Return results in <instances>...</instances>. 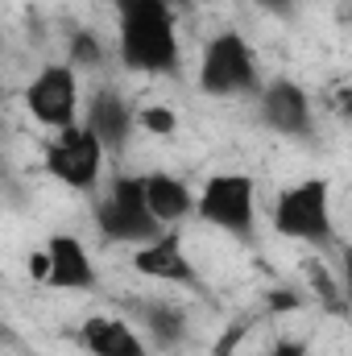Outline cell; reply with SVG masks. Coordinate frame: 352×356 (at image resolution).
Segmentation results:
<instances>
[{"mask_svg": "<svg viewBox=\"0 0 352 356\" xmlns=\"http://www.w3.org/2000/svg\"><path fill=\"white\" fill-rule=\"evenodd\" d=\"M133 124H137L133 108H129V104H125L112 88H104V91H95V95H91L88 129L104 141V149H125V141H129Z\"/></svg>", "mask_w": 352, "mask_h": 356, "instance_id": "obj_12", "label": "cell"}, {"mask_svg": "<svg viewBox=\"0 0 352 356\" xmlns=\"http://www.w3.org/2000/svg\"><path fill=\"white\" fill-rule=\"evenodd\" d=\"M262 120L290 141H315V112L307 91L294 79H273L269 88H262Z\"/></svg>", "mask_w": 352, "mask_h": 356, "instance_id": "obj_8", "label": "cell"}, {"mask_svg": "<svg viewBox=\"0 0 352 356\" xmlns=\"http://www.w3.org/2000/svg\"><path fill=\"white\" fill-rule=\"evenodd\" d=\"M145 199H150V211L158 216V224H162V228L182 224V220L191 216V207H195V199H191L186 182L175 178V175H166V170L145 175Z\"/></svg>", "mask_w": 352, "mask_h": 356, "instance_id": "obj_13", "label": "cell"}, {"mask_svg": "<svg viewBox=\"0 0 352 356\" xmlns=\"http://www.w3.org/2000/svg\"><path fill=\"white\" fill-rule=\"evenodd\" d=\"M79 344L91 356H150L141 336L125 319H112V315H88L79 327Z\"/></svg>", "mask_w": 352, "mask_h": 356, "instance_id": "obj_11", "label": "cell"}, {"mask_svg": "<svg viewBox=\"0 0 352 356\" xmlns=\"http://www.w3.org/2000/svg\"><path fill=\"white\" fill-rule=\"evenodd\" d=\"M170 4H191V0H170Z\"/></svg>", "mask_w": 352, "mask_h": 356, "instance_id": "obj_24", "label": "cell"}, {"mask_svg": "<svg viewBox=\"0 0 352 356\" xmlns=\"http://www.w3.org/2000/svg\"><path fill=\"white\" fill-rule=\"evenodd\" d=\"M137 124L150 137H175L178 133V116H175V108H166V104H145L137 112Z\"/></svg>", "mask_w": 352, "mask_h": 356, "instance_id": "obj_17", "label": "cell"}, {"mask_svg": "<svg viewBox=\"0 0 352 356\" xmlns=\"http://www.w3.org/2000/svg\"><path fill=\"white\" fill-rule=\"evenodd\" d=\"M340 286L352 302V245H340Z\"/></svg>", "mask_w": 352, "mask_h": 356, "instance_id": "obj_20", "label": "cell"}, {"mask_svg": "<svg viewBox=\"0 0 352 356\" xmlns=\"http://www.w3.org/2000/svg\"><path fill=\"white\" fill-rule=\"evenodd\" d=\"M332 108H336L340 120H349L352 124V88H336L332 91Z\"/></svg>", "mask_w": 352, "mask_h": 356, "instance_id": "obj_19", "label": "cell"}, {"mask_svg": "<svg viewBox=\"0 0 352 356\" xmlns=\"http://www.w3.org/2000/svg\"><path fill=\"white\" fill-rule=\"evenodd\" d=\"M25 108L38 124L46 129H71L75 112H79V79L71 63H50L33 75V83L25 88Z\"/></svg>", "mask_w": 352, "mask_h": 356, "instance_id": "obj_7", "label": "cell"}, {"mask_svg": "<svg viewBox=\"0 0 352 356\" xmlns=\"http://www.w3.org/2000/svg\"><path fill=\"white\" fill-rule=\"evenodd\" d=\"M273 232L286 241L315 245V249H336L328 178H303V182L286 186L273 203Z\"/></svg>", "mask_w": 352, "mask_h": 356, "instance_id": "obj_2", "label": "cell"}, {"mask_svg": "<svg viewBox=\"0 0 352 356\" xmlns=\"http://www.w3.org/2000/svg\"><path fill=\"white\" fill-rule=\"evenodd\" d=\"M257 8H265V13H278V17H286L290 8H294V0H253Z\"/></svg>", "mask_w": 352, "mask_h": 356, "instance_id": "obj_23", "label": "cell"}, {"mask_svg": "<svg viewBox=\"0 0 352 356\" xmlns=\"http://www.w3.org/2000/svg\"><path fill=\"white\" fill-rule=\"evenodd\" d=\"M257 186L249 175H211L199 191V220H207L211 228L237 236V241H253L257 228Z\"/></svg>", "mask_w": 352, "mask_h": 356, "instance_id": "obj_5", "label": "cell"}, {"mask_svg": "<svg viewBox=\"0 0 352 356\" xmlns=\"http://www.w3.org/2000/svg\"><path fill=\"white\" fill-rule=\"evenodd\" d=\"M67 63L71 67H88V71H99L104 67V46L91 29H75L71 42H67Z\"/></svg>", "mask_w": 352, "mask_h": 356, "instance_id": "obj_16", "label": "cell"}, {"mask_svg": "<svg viewBox=\"0 0 352 356\" xmlns=\"http://www.w3.org/2000/svg\"><path fill=\"white\" fill-rule=\"evenodd\" d=\"M303 302H298V294L294 290H273L269 298H265V311H273V315H286V311H298Z\"/></svg>", "mask_w": 352, "mask_h": 356, "instance_id": "obj_18", "label": "cell"}, {"mask_svg": "<svg viewBox=\"0 0 352 356\" xmlns=\"http://www.w3.org/2000/svg\"><path fill=\"white\" fill-rule=\"evenodd\" d=\"M95 232L112 245H150L158 241L166 228L158 224V216L150 211L145 199V178L137 175H116L112 191L95 203Z\"/></svg>", "mask_w": 352, "mask_h": 356, "instance_id": "obj_3", "label": "cell"}, {"mask_svg": "<svg viewBox=\"0 0 352 356\" xmlns=\"http://www.w3.org/2000/svg\"><path fill=\"white\" fill-rule=\"evenodd\" d=\"M265 356H307V344H298V340H282L278 348H269Z\"/></svg>", "mask_w": 352, "mask_h": 356, "instance_id": "obj_22", "label": "cell"}, {"mask_svg": "<svg viewBox=\"0 0 352 356\" xmlns=\"http://www.w3.org/2000/svg\"><path fill=\"white\" fill-rule=\"evenodd\" d=\"M112 8H116V54L125 71L175 75L178 29L170 0H112Z\"/></svg>", "mask_w": 352, "mask_h": 356, "instance_id": "obj_1", "label": "cell"}, {"mask_svg": "<svg viewBox=\"0 0 352 356\" xmlns=\"http://www.w3.org/2000/svg\"><path fill=\"white\" fill-rule=\"evenodd\" d=\"M307 286L315 290V298L332 311V315H349V294H344V286H336L332 282V269L323 266V261H307Z\"/></svg>", "mask_w": 352, "mask_h": 356, "instance_id": "obj_15", "label": "cell"}, {"mask_svg": "<svg viewBox=\"0 0 352 356\" xmlns=\"http://www.w3.org/2000/svg\"><path fill=\"white\" fill-rule=\"evenodd\" d=\"M133 269H137V273H145V277H158V282L182 286V290L207 294V286H203L199 269L191 266V257H186V245H182V236H178L175 228H170V232H162L158 241L141 245V249L133 253Z\"/></svg>", "mask_w": 352, "mask_h": 356, "instance_id": "obj_9", "label": "cell"}, {"mask_svg": "<svg viewBox=\"0 0 352 356\" xmlns=\"http://www.w3.org/2000/svg\"><path fill=\"white\" fill-rule=\"evenodd\" d=\"M199 91L203 95H216V99L262 91L257 63H253V46L237 29H220L203 46V58H199Z\"/></svg>", "mask_w": 352, "mask_h": 356, "instance_id": "obj_4", "label": "cell"}, {"mask_svg": "<svg viewBox=\"0 0 352 356\" xmlns=\"http://www.w3.org/2000/svg\"><path fill=\"white\" fill-rule=\"evenodd\" d=\"M46 253H50V282L46 286H54V290H91L95 286V266H91L79 236L54 232L46 241Z\"/></svg>", "mask_w": 352, "mask_h": 356, "instance_id": "obj_10", "label": "cell"}, {"mask_svg": "<svg viewBox=\"0 0 352 356\" xmlns=\"http://www.w3.org/2000/svg\"><path fill=\"white\" fill-rule=\"evenodd\" d=\"M141 323L150 327V336H154L162 348L178 344V340H182V332H186L182 311H178V307H166V302H150V307L141 311Z\"/></svg>", "mask_w": 352, "mask_h": 356, "instance_id": "obj_14", "label": "cell"}, {"mask_svg": "<svg viewBox=\"0 0 352 356\" xmlns=\"http://www.w3.org/2000/svg\"><path fill=\"white\" fill-rule=\"evenodd\" d=\"M99 162H104V141L88 124L63 129L42 149V170L50 178H58L63 186H71V191H91L99 182Z\"/></svg>", "mask_w": 352, "mask_h": 356, "instance_id": "obj_6", "label": "cell"}, {"mask_svg": "<svg viewBox=\"0 0 352 356\" xmlns=\"http://www.w3.org/2000/svg\"><path fill=\"white\" fill-rule=\"evenodd\" d=\"M29 273H33V282H50V253H33L29 257Z\"/></svg>", "mask_w": 352, "mask_h": 356, "instance_id": "obj_21", "label": "cell"}]
</instances>
